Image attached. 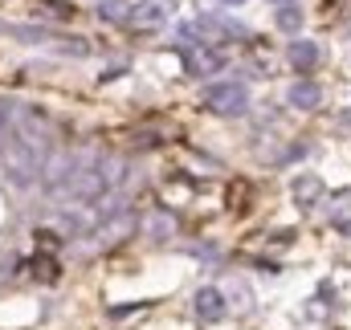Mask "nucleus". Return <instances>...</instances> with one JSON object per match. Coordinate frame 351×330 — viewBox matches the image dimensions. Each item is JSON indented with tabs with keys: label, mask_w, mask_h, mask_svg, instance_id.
Returning <instances> with one entry per match:
<instances>
[{
	"label": "nucleus",
	"mask_w": 351,
	"mask_h": 330,
	"mask_svg": "<svg viewBox=\"0 0 351 330\" xmlns=\"http://www.w3.org/2000/svg\"><path fill=\"white\" fill-rule=\"evenodd\" d=\"M45 155H37L33 147H25L16 135H8V143L0 147V167H4V179L12 188H33L41 175H45Z\"/></svg>",
	"instance_id": "nucleus-1"
},
{
	"label": "nucleus",
	"mask_w": 351,
	"mask_h": 330,
	"mask_svg": "<svg viewBox=\"0 0 351 330\" xmlns=\"http://www.w3.org/2000/svg\"><path fill=\"white\" fill-rule=\"evenodd\" d=\"M204 106L213 114H225V118H237L250 110V90L241 82H217L204 90Z\"/></svg>",
	"instance_id": "nucleus-2"
},
{
	"label": "nucleus",
	"mask_w": 351,
	"mask_h": 330,
	"mask_svg": "<svg viewBox=\"0 0 351 330\" xmlns=\"http://www.w3.org/2000/svg\"><path fill=\"white\" fill-rule=\"evenodd\" d=\"M180 58H184L188 78H213L217 70H225V53L213 45H180Z\"/></svg>",
	"instance_id": "nucleus-3"
},
{
	"label": "nucleus",
	"mask_w": 351,
	"mask_h": 330,
	"mask_svg": "<svg viewBox=\"0 0 351 330\" xmlns=\"http://www.w3.org/2000/svg\"><path fill=\"white\" fill-rule=\"evenodd\" d=\"M135 233V212H119V216H106L98 229H94V245L98 249H106V245H119V241H127Z\"/></svg>",
	"instance_id": "nucleus-4"
},
{
	"label": "nucleus",
	"mask_w": 351,
	"mask_h": 330,
	"mask_svg": "<svg viewBox=\"0 0 351 330\" xmlns=\"http://www.w3.org/2000/svg\"><path fill=\"white\" fill-rule=\"evenodd\" d=\"M225 306H229V298L221 290H213V285L196 290V298H192V310H196L200 322H221L225 318Z\"/></svg>",
	"instance_id": "nucleus-5"
},
{
	"label": "nucleus",
	"mask_w": 351,
	"mask_h": 330,
	"mask_svg": "<svg viewBox=\"0 0 351 330\" xmlns=\"http://www.w3.org/2000/svg\"><path fill=\"white\" fill-rule=\"evenodd\" d=\"M164 21H168V4L164 0H143V4L131 8V25L135 29H160Z\"/></svg>",
	"instance_id": "nucleus-6"
},
{
	"label": "nucleus",
	"mask_w": 351,
	"mask_h": 330,
	"mask_svg": "<svg viewBox=\"0 0 351 330\" xmlns=\"http://www.w3.org/2000/svg\"><path fill=\"white\" fill-rule=\"evenodd\" d=\"M290 196H294V204H298V208H315V204H319V196H323V179H319V175H294Z\"/></svg>",
	"instance_id": "nucleus-7"
},
{
	"label": "nucleus",
	"mask_w": 351,
	"mask_h": 330,
	"mask_svg": "<svg viewBox=\"0 0 351 330\" xmlns=\"http://www.w3.org/2000/svg\"><path fill=\"white\" fill-rule=\"evenodd\" d=\"M290 106L294 110H319V102H323V90H319V82H311V78H298V82L290 86Z\"/></svg>",
	"instance_id": "nucleus-8"
},
{
	"label": "nucleus",
	"mask_w": 351,
	"mask_h": 330,
	"mask_svg": "<svg viewBox=\"0 0 351 330\" xmlns=\"http://www.w3.org/2000/svg\"><path fill=\"white\" fill-rule=\"evenodd\" d=\"M290 66H294L298 74H311V70L319 66V45H315V41H302V37H298V41L290 45Z\"/></svg>",
	"instance_id": "nucleus-9"
},
{
	"label": "nucleus",
	"mask_w": 351,
	"mask_h": 330,
	"mask_svg": "<svg viewBox=\"0 0 351 330\" xmlns=\"http://www.w3.org/2000/svg\"><path fill=\"white\" fill-rule=\"evenodd\" d=\"M21 110H25V106H21L16 98H0V147H4V143H8V135L16 131Z\"/></svg>",
	"instance_id": "nucleus-10"
},
{
	"label": "nucleus",
	"mask_w": 351,
	"mask_h": 330,
	"mask_svg": "<svg viewBox=\"0 0 351 330\" xmlns=\"http://www.w3.org/2000/svg\"><path fill=\"white\" fill-rule=\"evenodd\" d=\"M172 233H176V220L168 216V212H164V208H160V212L147 220V237H152V241H168Z\"/></svg>",
	"instance_id": "nucleus-11"
},
{
	"label": "nucleus",
	"mask_w": 351,
	"mask_h": 330,
	"mask_svg": "<svg viewBox=\"0 0 351 330\" xmlns=\"http://www.w3.org/2000/svg\"><path fill=\"white\" fill-rule=\"evenodd\" d=\"M274 21H278L282 33H298V29H302V8H298V4H282Z\"/></svg>",
	"instance_id": "nucleus-12"
},
{
	"label": "nucleus",
	"mask_w": 351,
	"mask_h": 330,
	"mask_svg": "<svg viewBox=\"0 0 351 330\" xmlns=\"http://www.w3.org/2000/svg\"><path fill=\"white\" fill-rule=\"evenodd\" d=\"M98 16H102V21H131V4H127V0H102Z\"/></svg>",
	"instance_id": "nucleus-13"
},
{
	"label": "nucleus",
	"mask_w": 351,
	"mask_h": 330,
	"mask_svg": "<svg viewBox=\"0 0 351 330\" xmlns=\"http://www.w3.org/2000/svg\"><path fill=\"white\" fill-rule=\"evenodd\" d=\"M33 277L53 281V277H58V261H53V257H37V261H33Z\"/></svg>",
	"instance_id": "nucleus-14"
},
{
	"label": "nucleus",
	"mask_w": 351,
	"mask_h": 330,
	"mask_svg": "<svg viewBox=\"0 0 351 330\" xmlns=\"http://www.w3.org/2000/svg\"><path fill=\"white\" fill-rule=\"evenodd\" d=\"M229 298H237V310H250V302H254V298H250V290H245L241 281L233 285V294H229Z\"/></svg>",
	"instance_id": "nucleus-15"
},
{
	"label": "nucleus",
	"mask_w": 351,
	"mask_h": 330,
	"mask_svg": "<svg viewBox=\"0 0 351 330\" xmlns=\"http://www.w3.org/2000/svg\"><path fill=\"white\" fill-rule=\"evenodd\" d=\"M221 4H245V0H221Z\"/></svg>",
	"instance_id": "nucleus-16"
},
{
	"label": "nucleus",
	"mask_w": 351,
	"mask_h": 330,
	"mask_svg": "<svg viewBox=\"0 0 351 330\" xmlns=\"http://www.w3.org/2000/svg\"><path fill=\"white\" fill-rule=\"evenodd\" d=\"M274 4H294V0H274Z\"/></svg>",
	"instance_id": "nucleus-17"
}]
</instances>
